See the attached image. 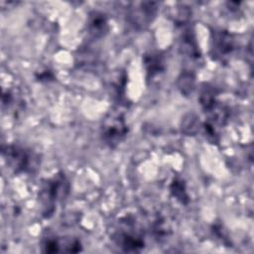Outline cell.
I'll return each mask as SVG.
<instances>
[{
  "instance_id": "6da1fadb",
  "label": "cell",
  "mask_w": 254,
  "mask_h": 254,
  "mask_svg": "<svg viewBox=\"0 0 254 254\" xmlns=\"http://www.w3.org/2000/svg\"><path fill=\"white\" fill-rule=\"evenodd\" d=\"M69 192V183L63 173H58L43 182L39 199L42 206V214L49 218L55 212L57 205L62 202Z\"/></svg>"
},
{
  "instance_id": "7a4b0ae2",
  "label": "cell",
  "mask_w": 254,
  "mask_h": 254,
  "mask_svg": "<svg viewBox=\"0 0 254 254\" xmlns=\"http://www.w3.org/2000/svg\"><path fill=\"white\" fill-rule=\"evenodd\" d=\"M3 158L14 174H34L40 165L37 153L19 145H5L2 149Z\"/></svg>"
},
{
  "instance_id": "3957f363",
  "label": "cell",
  "mask_w": 254,
  "mask_h": 254,
  "mask_svg": "<svg viewBox=\"0 0 254 254\" xmlns=\"http://www.w3.org/2000/svg\"><path fill=\"white\" fill-rule=\"evenodd\" d=\"M128 133L124 116L120 112H111L103 120L101 126L102 141L110 148H115Z\"/></svg>"
},
{
  "instance_id": "277c9868",
  "label": "cell",
  "mask_w": 254,
  "mask_h": 254,
  "mask_svg": "<svg viewBox=\"0 0 254 254\" xmlns=\"http://www.w3.org/2000/svg\"><path fill=\"white\" fill-rule=\"evenodd\" d=\"M122 224L121 229L116 232L114 237L116 244L124 252H140L145 246L142 233L136 229L135 224L131 223L128 217Z\"/></svg>"
},
{
  "instance_id": "5b68a950",
  "label": "cell",
  "mask_w": 254,
  "mask_h": 254,
  "mask_svg": "<svg viewBox=\"0 0 254 254\" xmlns=\"http://www.w3.org/2000/svg\"><path fill=\"white\" fill-rule=\"evenodd\" d=\"M210 43L211 57L219 63H226L235 50L233 36L224 30L212 32Z\"/></svg>"
},
{
  "instance_id": "8992f818",
  "label": "cell",
  "mask_w": 254,
  "mask_h": 254,
  "mask_svg": "<svg viewBox=\"0 0 254 254\" xmlns=\"http://www.w3.org/2000/svg\"><path fill=\"white\" fill-rule=\"evenodd\" d=\"M157 3L141 2L138 4V6L130 8L128 20L134 28L142 30L152 23L157 14Z\"/></svg>"
},
{
  "instance_id": "52a82bcc",
  "label": "cell",
  "mask_w": 254,
  "mask_h": 254,
  "mask_svg": "<svg viewBox=\"0 0 254 254\" xmlns=\"http://www.w3.org/2000/svg\"><path fill=\"white\" fill-rule=\"evenodd\" d=\"M43 252L56 253V252H79L81 250V244L77 239H64L62 240L55 236H49L44 239L42 244Z\"/></svg>"
},
{
  "instance_id": "ba28073f",
  "label": "cell",
  "mask_w": 254,
  "mask_h": 254,
  "mask_svg": "<svg viewBox=\"0 0 254 254\" xmlns=\"http://www.w3.org/2000/svg\"><path fill=\"white\" fill-rule=\"evenodd\" d=\"M180 50L190 60H198L199 53L194 35L190 29H185L180 40Z\"/></svg>"
},
{
  "instance_id": "9c48e42d",
  "label": "cell",
  "mask_w": 254,
  "mask_h": 254,
  "mask_svg": "<svg viewBox=\"0 0 254 254\" xmlns=\"http://www.w3.org/2000/svg\"><path fill=\"white\" fill-rule=\"evenodd\" d=\"M87 29L89 34L97 39L103 37L108 31V23L104 14L94 11L89 15Z\"/></svg>"
},
{
  "instance_id": "30bf717a",
  "label": "cell",
  "mask_w": 254,
  "mask_h": 254,
  "mask_svg": "<svg viewBox=\"0 0 254 254\" xmlns=\"http://www.w3.org/2000/svg\"><path fill=\"white\" fill-rule=\"evenodd\" d=\"M144 64L148 74V78L159 75L164 70V60L159 54L151 53L144 57Z\"/></svg>"
},
{
  "instance_id": "8fae6325",
  "label": "cell",
  "mask_w": 254,
  "mask_h": 254,
  "mask_svg": "<svg viewBox=\"0 0 254 254\" xmlns=\"http://www.w3.org/2000/svg\"><path fill=\"white\" fill-rule=\"evenodd\" d=\"M198 99L204 112L208 111L217 102L215 89L209 84H204L200 90Z\"/></svg>"
},
{
  "instance_id": "7c38bea8",
  "label": "cell",
  "mask_w": 254,
  "mask_h": 254,
  "mask_svg": "<svg viewBox=\"0 0 254 254\" xmlns=\"http://www.w3.org/2000/svg\"><path fill=\"white\" fill-rule=\"evenodd\" d=\"M194 82H195V76L190 70H187L181 73V75L178 77V88L184 95H190L192 93L194 88Z\"/></svg>"
},
{
  "instance_id": "4fadbf2b",
  "label": "cell",
  "mask_w": 254,
  "mask_h": 254,
  "mask_svg": "<svg viewBox=\"0 0 254 254\" xmlns=\"http://www.w3.org/2000/svg\"><path fill=\"white\" fill-rule=\"evenodd\" d=\"M172 195L181 203L187 204L189 202V195L187 193L186 184L181 178H175L170 186Z\"/></svg>"
},
{
  "instance_id": "5bb4252c",
  "label": "cell",
  "mask_w": 254,
  "mask_h": 254,
  "mask_svg": "<svg viewBox=\"0 0 254 254\" xmlns=\"http://www.w3.org/2000/svg\"><path fill=\"white\" fill-rule=\"evenodd\" d=\"M199 118L194 113H188L182 120V132L186 135H195L199 130Z\"/></svg>"
}]
</instances>
